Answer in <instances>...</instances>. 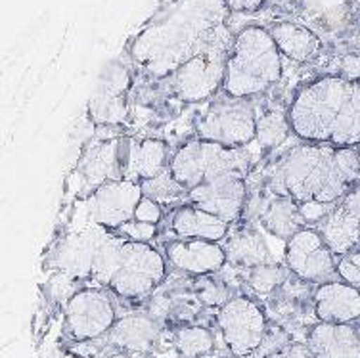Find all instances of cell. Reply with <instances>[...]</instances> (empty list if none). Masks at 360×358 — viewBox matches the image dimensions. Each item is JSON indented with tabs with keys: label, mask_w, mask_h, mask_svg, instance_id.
<instances>
[{
	"label": "cell",
	"mask_w": 360,
	"mask_h": 358,
	"mask_svg": "<svg viewBox=\"0 0 360 358\" xmlns=\"http://www.w3.org/2000/svg\"><path fill=\"white\" fill-rule=\"evenodd\" d=\"M224 0H171L131 44V58L153 77L174 71L201 50L232 42Z\"/></svg>",
	"instance_id": "obj_1"
},
{
	"label": "cell",
	"mask_w": 360,
	"mask_h": 358,
	"mask_svg": "<svg viewBox=\"0 0 360 358\" xmlns=\"http://www.w3.org/2000/svg\"><path fill=\"white\" fill-rule=\"evenodd\" d=\"M360 182L359 150L299 144L270 169L266 186L301 205H333Z\"/></svg>",
	"instance_id": "obj_2"
},
{
	"label": "cell",
	"mask_w": 360,
	"mask_h": 358,
	"mask_svg": "<svg viewBox=\"0 0 360 358\" xmlns=\"http://www.w3.org/2000/svg\"><path fill=\"white\" fill-rule=\"evenodd\" d=\"M291 132L311 144L360 148V81L322 77L293 98Z\"/></svg>",
	"instance_id": "obj_3"
},
{
	"label": "cell",
	"mask_w": 360,
	"mask_h": 358,
	"mask_svg": "<svg viewBox=\"0 0 360 358\" xmlns=\"http://www.w3.org/2000/svg\"><path fill=\"white\" fill-rule=\"evenodd\" d=\"M125 241L119 232L86 221L71 228L56 241L49 267L71 274L81 282L94 283L96 288L110 286Z\"/></svg>",
	"instance_id": "obj_4"
},
{
	"label": "cell",
	"mask_w": 360,
	"mask_h": 358,
	"mask_svg": "<svg viewBox=\"0 0 360 358\" xmlns=\"http://www.w3.org/2000/svg\"><path fill=\"white\" fill-rule=\"evenodd\" d=\"M282 77V54L270 31L263 27L242 29L234 37L222 90L226 96H259L280 81Z\"/></svg>",
	"instance_id": "obj_5"
},
{
	"label": "cell",
	"mask_w": 360,
	"mask_h": 358,
	"mask_svg": "<svg viewBox=\"0 0 360 358\" xmlns=\"http://www.w3.org/2000/svg\"><path fill=\"white\" fill-rule=\"evenodd\" d=\"M251 158L245 148H230L209 140H192L171 158V172L188 192L221 177H245Z\"/></svg>",
	"instance_id": "obj_6"
},
{
	"label": "cell",
	"mask_w": 360,
	"mask_h": 358,
	"mask_svg": "<svg viewBox=\"0 0 360 358\" xmlns=\"http://www.w3.org/2000/svg\"><path fill=\"white\" fill-rule=\"evenodd\" d=\"M165 276V259L158 249L150 243L127 240L119 267L108 288L121 299L139 301L160 290Z\"/></svg>",
	"instance_id": "obj_7"
},
{
	"label": "cell",
	"mask_w": 360,
	"mask_h": 358,
	"mask_svg": "<svg viewBox=\"0 0 360 358\" xmlns=\"http://www.w3.org/2000/svg\"><path fill=\"white\" fill-rule=\"evenodd\" d=\"M195 132L201 140L243 148L257 140V113L251 102L243 98H221L201 113Z\"/></svg>",
	"instance_id": "obj_8"
},
{
	"label": "cell",
	"mask_w": 360,
	"mask_h": 358,
	"mask_svg": "<svg viewBox=\"0 0 360 358\" xmlns=\"http://www.w3.org/2000/svg\"><path fill=\"white\" fill-rule=\"evenodd\" d=\"M234 42V41H232ZM232 42H222L201 50L171 75V90L184 103L205 102L224 83V71Z\"/></svg>",
	"instance_id": "obj_9"
},
{
	"label": "cell",
	"mask_w": 360,
	"mask_h": 358,
	"mask_svg": "<svg viewBox=\"0 0 360 358\" xmlns=\"http://www.w3.org/2000/svg\"><path fill=\"white\" fill-rule=\"evenodd\" d=\"M217 326L230 354L234 358H248L259 349L269 328V320L255 299L236 295L217 312Z\"/></svg>",
	"instance_id": "obj_10"
},
{
	"label": "cell",
	"mask_w": 360,
	"mask_h": 358,
	"mask_svg": "<svg viewBox=\"0 0 360 358\" xmlns=\"http://www.w3.org/2000/svg\"><path fill=\"white\" fill-rule=\"evenodd\" d=\"M117 322L111 297L102 288H83L63 307V333L70 341L86 343L104 338Z\"/></svg>",
	"instance_id": "obj_11"
},
{
	"label": "cell",
	"mask_w": 360,
	"mask_h": 358,
	"mask_svg": "<svg viewBox=\"0 0 360 358\" xmlns=\"http://www.w3.org/2000/svg\"><path fill=\"white\" fill-rule=\"evenodd\" d=\"M144 198L140 182L134 180H111L96 190H92L86 198L84 209L89 222L100 226L119 230L134 219L140 201Z\"/></svg>",
	"instance_id": "obj_12"
},
{
	"label": "cell",
	"mask_w": 360,
	"mask_h": 358,
	"mask_svg": "<svg viewBox=\"0 0 360 358\" xmlns=\"http://www.w3.org/2000/svg\"><path fill=\"white\" fill-rule=\"evenodd\" d=\"M335 259L324 236L314 228H303L288 240L285 245V267L293 276L311 283L332 282L338 274Z\"/></svg>",
	"instance_id": "obj_13"
},
{
	"label": "cell",
	"mask_w": 360,
	"mask_h": 358,
	"mask_svg": "<svg viewBox=\"0 0 360 358\" xmlns=\"http://www.w3.org/2000/svg\"><path fill=\"white\" fill-rule=\"evenodd\" d=\"M319 232L333 255L360 253V182L330 207L319 222Z\"/></svg>",
	"instance_id": "obj_14"
},
{
	"label": "cell",
	"mask_w": 360,
	"mask_h": 358,
	"mask_svg": "<svg viewBox=\"0 0 360 358\" xmlns=\"http://www.w3.org/2000/svg\"><path fill=\"white\" fill-rule=\"evenodd\" d=\"M129 144H131V138L115 136L89 146L79 159V167H77V172L84 186L96 190L105 182L125 179Z\"/></svg>",
	"instance_id": "obj_15"
},
{
	"label": "cell",
	"mask_w": 360,
	"mask_h": 358,
	"mask_svg": "<svg viewBox=\"0 0 360 358\" xmlns=\"http://www.w3.org/2000/svg\"><path fill=\"white\" fill-rule=\"evenodd\" d=\"M188 200L192 205L213 213L222 221L234 222L236 219H240V215L245 209L248 184L243 177L229 174L211 180L207 184L195 186L188 192Z\"/></svg>",
	"instance_id": "obj_16"
},
{
	"label": "cell",
	"mask_w": 360,
	"mask_h": 358,
	"mask_svg": "<svg viewBox=\"0 0 360 358\" xmlns=\"http://www.w3.org/2000/svg\"><path fill=\"white\" fill-rule=\"evenodd\" d=\"M165 255L174 269L184 274L213 276L226 264V249L219 241L173 240L165 243Z\"/></svg>",
	"instance_id": "obj_17"
},
{
	"label": "cell",
	"mask_w": 360,
	"mask_h": 358,
	"mask_svg": "<svg viewBox=\"0 0 360 358\" xmlns=\"http://www.w3.org/2000/svg\"><path fill=\"white\" fill-rule=\"evenodd\" d=\"M314 290L311 282H305L291 274L270 297H266V310L272 322L284 326L285 330L293 331L303 326L309 312L314 314Z\"/></svg>",
	"instance_id": "obj_18"
},
{
	"label": "cell",
	"mask_w": 360,
	"mask_h": 358,
	"mask_svg": "<svg viewBox=\"0 0 360 358\" xmlns=\"http://www.w3.org/2000/svg\"><path fill=\"white\" fill-rule=\"evenodd\" d=\"M163 331L165 328L146 312H134L117 320L105 338L115 351L148 357L155 351Z\"/></svg>",
	"instance_id": "obj_19"
},
{
	"label": "cell",
	"mask_w": 360,
	"mask_h": 358,
	"mask_svg": "<svg viewBox=\"0 0 360 358\" xmlns=\"http://www.w3.org/2000/svg\"><path fill=\"white\" fill-rule=\"evenodd\" d=\"M314 318L328 324H351L360 318V290L345 282H324L314 290Z\"/></svg>",
	"instance_id": "obj_20"
},
{
	"label": "cell",
	"mask_w": 360,
	"mask_h": 358,
	"mask_svg": "<svg viewBox=\"0 0 360 358\" xmlns=\"http://www.w3.org/2000/svg\"><path fill=\"white\" fill-rule=\"evenodd\" d=\"M307 345L316 358H360V333L351 324L311 326Z\"/></svg>",
	"instance_id": "obj_21"
},
{
	"label": "cell",
	"mask_w": 360,
	"mask_h": 358,
	"mask_svg": "<svg viewBox=\"0 0 360 358\" xmlns=\"http://www.w3.org/2000/svg\"><path fill=\"white\" fill-rule=\"evenodd\" d=\"M171 228L179 240H209L221 243L229 236L230 222L190 203L174 211Z\"/></svg>",
	"instance_id": "obj_22"
},
{
	"label": "cell",
	"mask_w": 360,
	"mask_h": 358,
	"mask_svg": "<svg viewBox=\"0 0 360 358\" xmlns=\"http://www.w3.org/2000/svg\"><path fill=\"white\" fill-rule=\"evenodd\" d=\"M169 146L158 138H142V140H131L129 144V155H127L125 179L134 182H144L153 179L169 169Z\"/></svg>",
	"instance_id": "obj_23"
},
{
	"label": "cell",
	"mask_w": 360,
	"mask_h": 358,
	"mask_svg": "<svg viewBox=\"0 0 360 358\" xmlns=\"http://www.w3.org/2000/svg\"><path fill=\"white\" fill-rule=\"evenodd\" d=\"M259 222L269 234L285 241L307 228L305 217L297 201L285 196H274V193L261 209Z\"/></svg>",
	"instance_id": "obj_24"
},
{
	"label": "cell",
	"mask_w": 360,
	"mask_h": 358,
	"mask_svg": "<svg viewBox=\"0 0 360 358\" xmlns=\"http://www.w3.org/2000/svg\"><path fill=\"white\" fill-rule=\"evenodd\" d=\"M270 34L276 42L280 54L285 56L291 62H311L320 54V49H322V42L311 29L297 25V23H290V21L276 23L270 29Z\"/></svg>",
	"instance_id": "obj_25"
},
{
	"label": "cell",
	"mask_w": 360,
	"mask_h": 358,
	"mask_svg": "<svg viewBox=\"0 0 360 358\" xmlns=\"http://www.w3.org/2000/svg\"><path fill=\"white\" fill-rule=\"evenodd\" d=\"M224 249L230 264L240 270H250L259 264L274 262L266 241L253 228H242L230 236Z\"/></svg>",
	"instance_id": "obj_26"
},
{
	"label": "cell",
	"mask_w": 360,
	"mask_h": 358,
	"mask_svg": "<svg viewBox=\"0 0 360 358\" xmlns=\"http://www.w3.org/2000/svg\"><path fill=\"white\" fill-rule=\"evenodd\" d=\"M173 345L179 357L207 358L215 349V335L205 326H182L173 331Z\"/></svg>",
	"instance_id": "obj_27"
},
{
	"label": "cell",
	"mask_w": 360,
	"mask_h": 358,
	"mask_svg": "<svg viewBox=\"0 0 360 358\" xmlns=\"http://www.w3.org/2000/svg\"><path fill=\"white\" fill-rule=\"evenodd\" d=\"M89 117L100 127H115L129 117V102L123 94L98 92L89 102Z\"/></svg>",
	"instance_id": "obj_28"
},
{
	"label": "cell",
	"mask_w": 360,
	"mask_h": 358,
	"mask_svg": "<svg viewBox=\"0 0 360 358\" xmlns=\"http://www.w3.org/2000/svg\"><path fill=\"white\" fill-rule=\"evenodd\" d=\"M291 276L290 269L280 262H266L243 270V282L255 295L270 297Z\"/></svg>",
	"instance_id": "obj_29"
},
{
	"label": "cell",
	"mask_w": 360,
	"mask_h": 358,
	"mask_svg": "<svg viewBox=\"0 0 360 358\" xmlns=\"http://www.w3.org/2000/svg\"><path fill=\"white\" fill-rule=\"evenodd\" d=\"M291 124L288 113L282 111H266L257 117V142L263 150H274L288 140Z\"/></svg>",
	"instance_id": "obj_30"
},
{
	"label": "cell",
	"mask_w": 360,
	"mask_h": 358,
	"mask_svg": "<svg viewBox=\"0 0 360 358\" xmlns=\"http://www.w3.org/2000/svg\"><path fill=\"white\" fill-rule=\"evenodd\" d=\"M142 186V192H144V198H150L155 203H173V201L180 200V198H188V190L179 180L174 179L171 169H165V171L153 177V179H148L144 182H140Z\"/></svg>",
	"instance_id": "obj_31"
},
{
	"label": "cell",
	"mask_w": 360,
	"mask_h": 358,
	"mask_svg": "<svg viewBox=\"0 0 360 358\" xmlns=\"http://www.w3.org/2000/svg\"><path fill=\"white\" fill-rule=\"evenodd\" d=\"M198 301L203 305V309H217L221 310L224 305L229 303L232 295V288L229 282L219 280L215 276H203L198 278V282L192 286Z\"/></svg>",
	"instance_id": "obj_32"
},
{
	"label": "cell",
	"mask_w": 360,
	"mask_h": 358,
	"mask_svg": "<svg viewBox=\"0 0 360 358\" xmlns=\"http://www.w3.org/2000/svg\"><path fill=\"white\" fill-rule=\"evenodd\" d=\"M79 283H81V280H77V278H73L71 274L54 270V274L50 276L49 280H46V283H44V293L49 297L50 303L65 307L71 297L79 291V288H77Z\"/></svg>",
	"instance_id": "obj_33"
},
{
	"label": "cell",
	"mask_w": 360,
	"mask_h": 358,
	"mask_svg": "<svg viewBox=\"0 0 360 358\" xmlns=\"http://www.w3.org/2000/svg\"><path fill=\"white\" fill-rule=\"evenodd\" d=\"M291 343V331L285 330L284 326L270 322L264 333L263 341L259 345V349L255 351L253 358H269L272 354H276L278 351H282L284 347Z\"/></svg>",
	"instance_id": "obj_34"
},
{
	"label": "cell",
	"mask_w": 360,
	"mask_h": 358,
	"mask_svg": "<svg viewBox=\"0 0 360 358\" xmlns=\"http://www.w3.org/2000/svg\"><path fill=\"white\" fill-rule=\"evenodd\" d=\"M129 241H140V243H150L158 236V224L155 222H146L132 219L117 230Z\"/></svg>",
	"instance_id": "obj_35"
},
{
	"label": "cell",
	"mask_w": 360,
	"mask_h": 358,
	"mask_svg": "<svg viewBox=\"0 0 360 358\" xmlns=\"http://www.w3.org/2000/svg\"><path fill=\"white\" fill-rule=\"evenodd\" d=\"M335 269H338V276L341 278V282L360 290V253L341 255Z\"/></svg>",
	"instance_id": "obj_36"
},
{
	"label": "cell",
	"mask_w": 360,
	"mask_h": 358,
	"mask_svg": "<svg viewBox=\"0 0 360 358\" xmlns=\"http://www.w3.org/2000/svg\"><path fill=\"white\" fill-rule=\"evenodd\" d=\"M134 219H139V221L155 222V224H160V221H161V205H160V203H155L153 200H150V198H142L139 209H136V215H134Z\"/></svg>",
	"instance_id": "obj_37"
},
{
	"label": "cell",
	"mask_w": 360,
	"mask_h": 358,
	"mask_svg": "<svg viewBox=\"0 0 360 358\" xmlns=\"http://www.w3.org/2000/svg\"><path fill=\"white\" fill-rule=\"evenodd\" d=\"M269 358H316L312 354L307 343H299V341H291L288 347H284L282 351H278L276 354H272Z\"/></svg>",
	"instance_id": "obj_38"
},
{
	"label": "cell",
	"mask_w": 360,
	"mask_h": 358,
	"mask_svg": "<svg viewBox=\"0 0 360 358\" xmlns=\"http://www.w3.org/2000/svg\"><path fill=\"white\" fill-rule=\"evenodd\" d=\"M229 12H238V14H251L263 6L264 0H224Z\"/></svg>",
	"instance_id": "obj_39"
},
{
	"label": "cell",
	"mask_w": 360,
	"mask_h": 358,
	"mask_svg": "<svg viewBox=\"0 0 360 358\" xmlns=\"http://www.w3.org/2000/svg\"><path fill=\"white\" fill-rule=\"evenodd\" d=\"M39 358H84V357H81L79 352L62 349V347H52V349H49V351L42 352Z\"/></svg>",
	"instance_id": "obj_40"
},
{
	"label": "cell",
	"mask_w": 360,
	"mask_h": 358,
	"mask_svg": "<svg viewBox=\"0 0 360 358\" xmlns=\"http://www.w3.org/2000/svg\"><path fill=\"white\" fill-rule=\"evenodd\" d=\"M105 358H146V357H139V354H131V352H121V351H115L108 354Z\"/></svg>",
	"instance_id": "obj_41"
},
{
	"label": "cell",
	"mask_w": 360,
	"mask_h": 358,
	"mask_svg": "<svg viewBox=\"0 0 360 358\" xmlns=\"http://www.w3.org/2000/svg\"><path fill=\"white\" fill-rule=\"evenodd\" d=\"M174 358H186V357H179V354H176V357H174Z\"/></svg>",
	"instance_id": "obj_42"
},
{
	"label": "cell",
	"mask_w": 360,
	"mask_h": 358,
	"mask_svg": "<svg viewBox=\"0 0 360 358\" xmlns=\"http://www.w3.org/2000/svg\"><path fill=\"white\" fill-rule=\"evenodd\" d=\"M359 159H360V148H359Z\"/></svg>",
	"instance_id": "obj_43"
},
{
	"label": "cell",
	"mask_w": 360,
	"mask_h": 358,
	"mask_svg": "<svg viewBox=\"0 0 360 358\" xmlns=\"http://www.w3.org/2000/svg\"><path fill=\"white\" fill-rule=\"evenodd\" d=\"M359 2H360V0H359Z\"/></svg>",
	"instance_id": "obj_44"
}]
</instances>
